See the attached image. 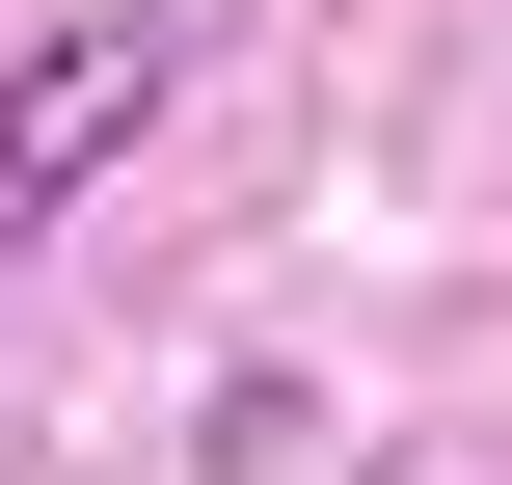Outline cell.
<instances>
[{"label": "cell", "instance_id": "1", "mask_svg": "<svg viewBox=\"0 0 512 485\" xmlns=\"http://www.w3.org/2000/svg\"><path fill=\"white\" fill-rule=\"evenodd\" d=\"M162 108H189V0H81L54 54H0V270H27V243H54Z\"/></svg>", "mask_w": 512, "mask_h": 485}]
</instances>
